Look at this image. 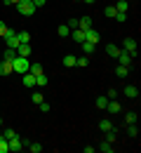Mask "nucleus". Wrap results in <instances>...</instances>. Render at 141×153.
Returning <instances> with one entry per match:
<instances>
[{"label": "nucleus", "instance_id": "13", "mask_svg": "<svg viewBox=\"0 0 141 153\" xmlns=\"http://www.w3.org/2000/svg\"><path fill=\"white\" fill-rule=\"evenodd\" d=\"M71 38L75 40L78 45H80L82 40H85V31H82V28H73V31H71Z\"/></svg>", "mask_w": 141, "mask_h": 153}, {"label": "nucleus", "instance_id": "12", "mask_svg": "<svg viewBox=\"0 0 141 153\" xmlns=\"http://www.w3.org/2000/svg\"><path fill=\"white\" fill-rule=\"evenodd\" d=\"M78 28H82V31L92 28V17H80V19H78Z\"/></svg>", "mask_w": 141, "mask_h": 153}, {"label": "nucleus", "instance_id": "45", "mask_svg": "<svg viewBox=\"0 0 141 153\" xmlns=\"http://www.w3.org/2000/svg\"><path fill=\"white\" fill-rule=\"evenodd\" d=\"M0 125H2V118H0Z\"/></svg>", "mask_w": 141, "mask_h": 153}, {"label": "nucleus", "instance_id": "37", "mask_svg": "<svg viewBox=\"0 0 141 153\" xmlns=\"http://www.w3.org/2000/svg\"><path fill=\"white\" fill-rule=\"evenodd\" d=\"M66 26H68L71 31H73V28H78V19H68V24H66Z\"/></svg>", "mask_w": 141, "mask_h": 153}, {"label": "nucleus", "instance_id": "35", "mask_svg": "<svg viewBox=\"0 0 141 153\" xmlns=\"http://www.w3.org/2000/svg\"><path fill=\"white\" fill-rule=\"evenodd\" d=\"M103 14H106V17H111V19H113V17H115V7H106V10H103Z\"/></svg>", "mask_w": 141, "mask_h": 153}, {"label": "nucleus", "instance_id": "28", "mask_svg": "<svg viewBox=\"0 0 141 153\" xmlns=\"http://www.w3.org/2000/svg\"><path fill=\"white\" fill-rule=\"evenodd\" d=\"M87 64H89V59H87V57H75V66H80V68H85Z\"/></svg>", "mask_w": 141, "mask_h": 153}, {"label": "nucleus", "instance_id": "42", "mask_svg": "<svg viewBox=\"0 0 141 153\" xmlns=\"http://www.w3.org/2000/svg\"><path fill=\"white\" fill-rule=\"evenodd\" d=\"M31 2H33V5H35V7H42V5H45V2H47V0H31Z\"/></svg>", "mask_w": 141, "mask_h": 153}, {"label": "nucleus", "instance_id": "40", "mask_svg": "<svg viewBox=\"0 0 141 153\" xmlns=\"http://www.w3.org/2000/svg\"><path fill=\"white\" fill-rule=\"evenodd\" d=\"M31 99H33L35 104H40V101H42V94H40V92H35V94H31Z\"/></svg>", "mask_w": 141, "mask_h": 153}, {"label": "nucleus", "instance_id": "6", "mask_svg": "<svg viewBox=\"0 0 141 153\" xmlns=\"http://www.w3.org/2000/svg\"><path fill=\"white\" fill-rule=\"evenodd\" d=\"M7 144H10V151H24V144H21L19 134H14L12 139H7Z\"/></svg>", "mask_w": 141, "mask_h": 153}, {"label": "nucleus", "instance_id": "5", "mask_svg": "<svg viewBox=\"0 0 141 153\" xmlns=\"http://www.w3.org/2000/svg\"><path fill=\"white\" fill-rule=\"evenodd\" d=\"M118 64H122V66H129V64H132V54H129V52H127V50H120V52H118Z\"/></svg>", "mask_w": 141, "mask_h": 153}, {"label": "nucleus", "instance_id": "44", "mask_svg": "<svg viewBox=\"0 0 141 153\" xmlns=\"http://www.w3.org/2000/svg\"><path fill=\"white\" fill-rule=\"evenodd\" d=\"M82 2H87V5H92V2H94V0H82Z\"/></svg>", "mask_w": 141, "mask_h": 153}, {"label": "nucleus", "instance_id": "2", "mask_svg": "<svg viewBox=\"0 0 141 153\" xmlns=\"http://www.w3.org/2000/svg\"><path fill=\"white\" fill-rule=\"evenodd\" d=\"M35 10H38V7H35L31 0H21V2H17V12H19L21 17H33Z\"/></svg>", "mask_w": 141, "mask_h": 153}, {"label": "nucleus", "instance_id": "36", "mask_svg": "<svg viewBox=\"0 0 141 153\" xmlns=\"http://www.w3.org/2000/svg\"><path fill=\"white\" fill-rule=\"evenodd\" d=\"M106 97H108V99H118V90H113V87H111V90L106 92Z\"/></svg>", "mask_w": 141, "mask_h": 153}, {"label": "nucleus", "instance_id": "23", "mask_svg": "<svg viewBox=\"0 0 141 153\" xmlns=\"http://www.w3.org/2000/svg\"><path fill=\"white\" fill-rule=\"evenodd\" d=\"M17 38H19V42H31V33L28 31H21V33H17Z\"/></svg>", "mask_w": 141, "mask_h": 153}, {"label": "nucleus", "instance_id": "34", "mask_svg": "<svg viewBox=\"0 0 141 153\" xmlns=\"http://www.w3.org/2000/svg\"><path fill=\"white\" fill-rule=\"evenodd\" d=\"M113 19H118V21H127V12H115V17Z\"/></svg>", "mask_w": 141, "mask_h": 153}, {"label": "nucleus", "instance_id": "30", "mask_svg": "<svg viewBox=\"0 0 141 153\" xmlns=\"http://www.w3.org/2000/svg\"><path fill=\"white\" fill-rule=\"evenodd\" d=\"M14 57H17V50H10V47H7V50H5V61H12Z\"/></svg>", "mask_w": 141, "mask_h": 153}, {"label": "nucleus", "instance_id": "10", "mask_svg": "<svg viewBox=\"0 0 141 153\" xmlns=\"http://www.w3.org/2000/svg\"><path fill=\"white\" fill-rule=\"evenodd\" d=\"M10 73H14L12 71V61H0V76H10Z\"/></svg>", "mask_w": 141, "mask_h": 153}, {"label": "nucleus", "instance_id": "32", "mask_svg": "<svg viewBox=\"0 0 141 153\" xmlns=\"http://www.w3.org/2000/svg\"><path fill=\"white\" fill-rule=\"evenodd\" d=\"M115 12H127V0H118V7Z\"/></svg>", "mask_w": 141, "mask_h": 153}, {"label": "nucleus", "instance_id": "26", "mask_svg": "<svg viewBox=\"0 0 141 153\" xmlns=\"http://www.w3.org/2000/svg\"><path fill=\"white\" fill-rule=\"evenodd\" d=\"M115 139H118V134H115V127H111V130L106 132V141H111V144H113Z\"/></svg>", "mask_w": 141, "mask_h": 153}, {"label": "nucleus", "instance_id": "11", "mask_svg": "<svg viewBox=\"0 0 141 153\" xmlns=\"http://www.w3.org/2000/svg\"><path fill=\"white\" fill-rule=\"evenodd\" d=\"M80 47H82V52H85V54H94V50H97V45H94V42H87V40H82Z\"/></svg>", "mask_w": 141, "mask_h": 153}, {"label": "nucleus", "instance_id": "38", "mask_svg": "<svg viewBox=\"0 0 141 153\" xmlns=\"http://www.w3.org/2000/svg\"><path fill=\"white\" fill-rule=\"evenodd\" d=\"M38 106H40V111H42V113H47V111H49V104H47V101H40Z\"/></svg>", "mask_w": 141, "mask_h": 153}, {"label": "nucleus", "instance_id": "21", "mask_svg": "<svg viewBox=\"0 0 141 153\" xmlns=\"http://www.w3.org/2000/svg\"><path fill=\"white\" fill-rule=\"evenodd\" d=\"M63 66H68V68L75 66V54H66V57H63Z\"/></svg>", "mask_w": 141, "mask_h": 153}, {"label": "nucleus", "instance_id": "43", "mask_svg": "<svg viewBox=\"0 0 141 153\" xmlns=\"http://www.w3.org/2000/svg\"><path fill=\"white\" fill-rule=\"evenodd\" d=\"M17 2H21V0H5V5H17Z\"/></svg>", "mask_w": 141, "mask_h": 153}, {"label": "nucleus", "instance_id": "41", "mask_svg": "<svg viewBox=\"0 0 141 153\" xmlns=\"http://www.w3.org/2000/svg\"><path fill=\"white\" fill-rule=\"evenodd\" d=\"M7 33V26H5V21H0V38Z\"/></svg>", "mask_w": 141, "mask_h": 153}, {"label": "nucleus", "instance_id": "9", "mask_svg": "<svg viewBox=\"0 0 141 153\" xmlns=\"http://www.w3.org/2000/svg\"><path fill=\"white\" fill-rule=\"evenodd\" d=\"M106 111H108V113H120V104H118L115 99H108V104H106Z\"/></svg>", "mask_w": 141, "mask_h": 153}, {"label": "nucleus", "instance_id": "14", "mask_svg": "<svg viewBox=\"0 0 141 153\" xmlns=\"http://www.w3.org/2000/svg\"><path fill=\"white\" fill-rule=\"evenodd\" d=\"M24 87H35V76L33 73H24Z\"/></svg>", "mask_w": 141, "mask_h": 153}, {"label": "nucleus", "instance_id": "39", "mask_svg": "<svg viewBox=\"0 0 141 153\" xmlns=\"http://www.w3.org/2000/svg\"><path fill=\"white\" fill-rule=\"evenodd\" d=\"M14 134H17V132H14V130H5V132H2V137H5V139H12Z\"/></svg>", "mask_w": 141, "mask_h": 153}, {"label": "nucleus", "instance_id": "3", "mask_svg": "<svg viewBox=\"0 0 141 153\" xmlns=\"http://www.w3.org/2000/svg\"><path fill=\"white\" fill-rule=\"evenodd\" d=\"M2 38H5V45H7L10 50H17V47L21 45V42H19V38H17V33H14L12 28H7V33H5Z\"/></svg>", "mask_w": 141, "mask_h": 153}, {"label": "nucleus", "instance_id": "8", "mask_svg": "<svg viewBox=\"0 0 141 153\" xmlns=\"http://www.w3.org/2000/svg\"><path fill=\"white\" fill-rule=\"evenodd\" d=\"M17 54L19 57H31V45L28 42H21L19 47H17Z\"/></svg>", "mask_w": 141, "mask_h": 153}, {"label": "nucleus", "instance_id": "20", "mask_svg": "<svg viewBox=\"0 0 141 153\" xmlns=\"http://www.w3.org/2000/svg\"><path fill=\"white\" fill-rule=\"evenodd\" d=\"M111 127H113V125H111V120H106V118H103V120H99V130H101V132H108Z\"/></svg>", "mask_w": 141, "mask_h": 153}, {"label": "nucleus", "instance_id": "29", "mask_svg": "<svg viewBox=\"0 0 141 153\" xmlns=\"http://www.w3.org/2000/svg\"><path fill=\"white\" fill-rule=\"evenodd\" d=\"M7 151H10V144H7L5 137H0V153H7Z\"/></svg>", "mask_w": 141, "mask_h": 153}, {"label": "nucleus", "instance_id": "18", "mask_svg": "<svg viewBox=\"0 0 141 153\" xmlns=\"http://www.w3.org/2000/svg\"><path fill=\"white\" fill-rule=\"evenodd\" d=\"M99 151L101 153H113V144H111V141H101V144H99Z\"/></svg>", "mask_w": 141, "mask_h": 153}, {"label": "nucleus", "instance_id": "46", "mask_svg": "<svg viewBox=\"0 0 141 153\" xmlns=\"http://www.w3.org/2000/svg\"><path fill=\"white\" fill-rule=\"evenodd\" d=\"M78 2H80V0H78Z\"/></svg>", "mask_w": 141, "mask_h": 153}, {"label": "nucleus", "instance_id": "27", "mask_svg": "<svg viewBox=\"0 0 141 153\" xmlns=\"http://www.w3.org/2000/svg\"><path fill=\"white\" fill-rule=\"evenodd\" d=\"M127 134H129V137H132V139H137V134H139V127H137V125H134V123H132V125H129V127H127Z\"/></svg>", "mask_w": 141, "mask_h": 153}, {"label": "nucleus", "instance_id": "4", "mask_svg": "<svg viewBox=\"0 0 141 153\" xmlns=\"http://www.w3.org/2000/svg\"><path fill=\"white\" fill-rule=\"evenodd\" d=\"M122 50H127L132 57H137V40H134V38H125V42H122Z\"/></svg>", "mask_w": 141, "mask_h": 153}, {"label": "nucleus", "instance_id": "16", "mask_svg": "<svg viewBox=\"0 0 141 153\" xmlns=\"http://www.w3.org/2000/svg\"><path fill=\"white\" fill-rule=\"evenodd\" d=\"M122 94H125V97H129V99H134V97L139 94V90H137V87H134V85H127V87H125V92H122Z\"/></svg>", "mask_w": 141, "mask_h": 153}, {"label": "nucleus", "instance_id": "19", "mask_svg": "<svg viewBox=\"0 0 141 153\" xmlns=\"http://www.w3.org/2000/svg\"><path fill=\"white\" fill-rule=\"evenodd\" d=\"M57 33H59L61 38H66V36H71V28H68V26H66V24H61L59 28H57Z\"/></svg>", "mask_w": 141, "mask_h": 153}, {"label": "nucleus", "instance_id": "25", "mask_svg": "<svg viewBox=\"0 0 141 153\" xmlns=\"http://www.w3.org/2000/svg\"><path fill=\"white\" fill-rule=\"evenodd\" d=\"M28 73L38 76V73H42V66H40V64H31V66H28Z\"/></svg>", "mask_w": 141, "mask_h": 153}, {"label": "nucleus", "instance_id": "7", "mask_svg": "<svg viewBox=\"0 0 141 153\" xmlns=\"http://www.w3.org/2000/svg\"><path fill=\"white\" fill-rule=\"evenodd\" d=\"M85 40H87V42H94V45H99V31H94V28H87V31H85Z\"/></svg>", "mask_w": 141, "mask_h": 153}, {"label": "nucleus", "instance_id": "22", "mask_svg": "<svg viewBox=\"0 0 141 153\" xmlns=\"http://www.w3.org/2000/svg\"><path fill=\"white\" fill-rule=\"evenodd\" d=\"M106 104H108V97H106V94L97 99V108H101V111H106Z\"/></svg>", "mask_w": 141, "mask_h": 153}, {"label": "nucleus", "instance_id": "24", "mask_svg": "<svg viewBox=\"0 0 141 153\" xmlns=\"http://www.w3.org/2000/svg\"><path fill=\"white\" fill-rule=\"evenodd\" d=\"M35 85L45 87V85H47V76H45V73H38V76H35Z\"/></svg>", "mask_w": 141, "mask_h": 153}, {"label": "nucleus", "instance_id": "31", "mask_svg": "<svg viewBox=\"0 0 141 153\" xmlns=\"http://www.w3.org/2000/svg\"><path fill=\"white\" fill-rule=\"evenodd\" d=\"M28 149H31V153H40V151H42V144L33 141V144H28Z\"/></svg>", "mask_w": 141, "mask_h": 153}, {"label": "nucleus", "instance_id": "15", "mask_svg": "<svg viewBox=\"0 0 141 153\" xmlns=\"http://www.w3.org/2000/svg\"><path fill=\"white\" fill-rule=\"evenodd\" d=\"M115 76H118V78H127V76H129V66H122V64H118Z\"/></svg>", "mask_w": 141, "mask_h": 153}, {"label": "nucleus", "instance_id": "33", "mask_svg": "<svg viewBox=\"0 0 141 153\" xmlns=\"http://www.w3.org/2000/svg\"><path fill=\"white\" fill-rule=\"evenodd\" d=\"M125 120H127V125L137 123V113H134V111H132V113H127V115H125Z\"/></svg>", "mask_w": 141, "mask_h": 153}, {"label": "nucleus", "instance_id": "1", "mask_svg": "<svg viewBox=\"0 0 141 153\" xmlns=\"http://www.w3.org/2000/svg\"><path fill=\"white\" fill-rule=\"evenodd\" d=\"M28 66H31L28 57H19V54H17V57L12 59V71H14V73H21V76H24V73L28 71Z\"/></svg>", "mask_w": 141, "mask_h": 153}, {"label": "nucleus", "instance_id": "17", "mask_svg": "<svg viewBox=\"0 0 141 153\" xmlns=\"http://www.w3.org/2000/svg\"><path fill=\"white\" fill-rule=\"evenodd\" d=\"M106 52H108V57H118V52H120V50H118V45L108 42V45H106Z\"/></svg>", "mask_w": 141, "mask_h": 153}]
</instances>
